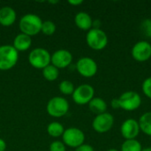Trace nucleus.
<instances>
[{"mask_svg":"<svg viewBox=\"0 0 151 151\" xmlns=\"http://www.w3.org/2000/svg\"><path fill=\"white\" fill-rule=\"evenodd\" d=\"M42 20L34 13H27L21 17L19 22V28L22 34L28 36H34L41 32Z\"/></svg>","mask_w":151,"mask_h":151,"instance_id":"1","label":"nucleus"},{"mask_svg":"<svg viewBox=\"0 0 151 151\" xmlns=\"http://www.w3.org/2000/svg\"><path fill=\"white\" fill-rule=\"evenodd\" d=\"M19 60V52L12 45L0 46V71H8L13 68Z\"/></svg>","mask_w":151,"mask_h":151,"instance_id":"2","label":"nucleus"},{"mask_svg":"<svg viewBox=\"0 0 151 151\" xmlns=\"http://www.w3.org/2000/svg\"><path fill=\"white\" fill-rule=\"evenodd\" d=\"M69 111V103L63 96H54L50 98L46 105L47 113L53 118H62Z\"/></svg>","mask_w":151,"mask_h":151,"instance_id":"3","label":"nucleus"},{"mask_svg":"<svg viewBox=\"0 0 151 151\" xmlns=\"http://www.w3.org/2000/svg\"><path fill=\"white\" fill-rule=\"evenodd\" d=\"M88 46L94 50H102L108 44V36L101 28H91L86 35Z\"/></svg>","mask_w":151,"mask_h":151,"instance_id":"4","label":"nucleus"},{"mask_svg":"<svg viewBox=\"0 0 151 151\" xmlns=\"http://www.w3.org/2000/svg\"><path fill=\"white\" fill-rule=\"evenodd\" d=\"M119 109H122L127 111H134L140 108L142 105V97L141 96L133 90H128L124 92L118 97Z\"/></svg>","mask_w":151,"mask_h":151,"instance_id":"5","label":"nucleus"},{"mask_svg":"<svg viewBox=\"0 0 151 151\" xmlns=\"http://www.w3.org/2000/svg\"><path fill=\"white\" fill-rule=\"evenodd\" d=\"M51 54L44 48H35L28 55L29 64L36 69H43L50 64Z\"/></svg>","mask_w":151,"mask_h":151,"instance_id":"6","label":"nucleus"},{"mask_svg":"<svg viewBox=\"0 0 151 151\" xmlns=\"http://www.w3.org/2000/svg\"><path fill=\"white\" fill-rule=\"evenodd\" d=\"M62 140L65 146L76 149L84 143L85 134L83 131L78 127H69L65 129L62 135Z\"/></svg>","mask_w":151,"mask_h":151,"instance_id":"7","label":"nucleus"},{"mask_svg":"<svg viewBox=\"0 0 151 151\" xmlns=\"http://www.w3.org/2000/svg\"><path fill=\"white\" fill-rule=\"evenodd\" d=\"M72 97L76 104H88V103L95 97V88L89 84H81L75 88Z\"/></svg>","mask_w":151,"mask_h":151,"instance_id":"8","label":"nucleus"},{"mask_svg":"<svg viewBox=\"0 0 151 151\" xmlns=\"http://www.w3.org/2000/svg\"><path fill=\"white\" fill-rule=\"evenodd\" d=\"M75 68L77 72L85 78L94 77L98 71L97 63L89 57H82L79 58L75 65Z\"/></svg>","mask_w":151,"mask_h":151,"instance_id":"9","label":"nucleus"},{"mask_svg":"<svg viewBox=\"0 0 151 151\" xmlns=\"http://www.w3.org/2000/svg\"><path fill=\"white\" fill-rule=\"evenodd\" d=\"M114 125V117L107 111L96 115L92 121L93 129L98 134H104L109 132Z\"/></svg>","mask_w":151,"mask_h":151,"instance_id":"10","label":"nucleus"},{"mask_svg":"<svg viewBox=\"0 0 151 151\" xmlns=\"http://www.w3.org/2000/svg\"><path fill=\"white\" fill-rule=\"evenodd\" d=\"M133 58L137 62H146L151 58V43L142 40L134 43L131 50Z\"/></svg>","mask_w":151,"mask_h":151,"instance_id":"11","label":"nucleus"},{"mask_svg":"<svg viewBox=\"0 0 151 151\" xmlns=\"http://www.w3.org/2000/svg\"><path fill=\"white\" fill-rule=\"evenodd\" d=\"M141 129L138 120L134 119H126L120 127V134L125 140H134L140 134Z\"/></svg>","mask_w":151,"mask_h":151,"instance_id":"12","label":"nucleus"},{"mask_svg":"<svg viewBox=\"0 0 151 151\" xmlns=\"http://www.w3.org/2000/svg\"><path fill=\"white\" fill-rule=\"evenodd\" d=\"M73 62V54L64 49L56 50L51 55L50 64L56 66L58 69H63L68 67Z\"/></svg>","mask_w":151,"mask_h":151,"instance_id":"13","label":"nucleus"},{"mask_svg":"<svg viewBox=\"0 0 151 151\" xmlns=\"http://www.w3.org/2000/svg\"><path fill=\"white\" fill-rule=\"evenodd\" d=\"M17 19L15 10L11 6H4L0 8V25L3 27L12 26Z\"/></svg>","mask_w":151,"mask_h":151,"instance_id":"14","label":"nucleus"},{"mask_svg":"<svg viewBox=\"0 0 151 151\" xmlns=\"http://www.w3.org/2000/svg\"><path fill=\"white\" fill-rule=\"evenodd\" d=\"M74 23L78 28L83 31H89L93 27V19L86 12H79L74 17Z\"/></svg>","mask_w":151,"mask_h":151,"instance_id":"15","label":"nucleus"},{"mask_svg":"<svg viewBox=\"0 0 151 151\" xmlns=\"http://www.w3.org/2000/svg\"><path fill=\"white\" fill-rule=\"evenodd\" d=\"M32 45V39L30 36L25 35V34H19L15 36L13 40L12 46L15 48V50L19 52V51H27V50L30 49Z\"/></svg>","mask_w":151,"mask_h":151,"instance_id":"16","label":"nucleus"},{"mask_svg":"<svg viewBox=\"0 0 151 151\" xmlns=\"http://www.w3.org/2000/svg\"><path fill=\"white\" fill-rule=\"evenodd\" d=\"M107 107H108L107 103L101 97L95 96L88 103V108H89L90 111L93 112L94 114H96V116L106 112Z\"/></svg>","mask_w":151,"mask_h":151,"instance_id":"17","label":"nucleus"},{"mask_svg":"<svg viewBox=\"0 0 151 151\" xmlns=\"http://www.w3.org/2000/svg\"><path fill=\"white\" fill-rule=\"evenodd\" d=\"M138 122L141 132L148 136H151V111L143 113L140 117Z\"/></svg>","mask_w":151,"mask_h":151,"instance_id":"18","label":"nucleus"},{"mask_svg":"<svg viewBox=\"0 0 151 151\" xmlns=\"http://www.w3.org/2000/svg\"><path fill=\"white\" fill-rule=\"evenodd\" d=\"M65 132V128L64 126L57 121L51 122L47 126V133L50 136L54 137V138H58L63 135Z\"/></svg>","mask_w":151,"mask_h":151,"instance_id":"19","label":"nucleus"},{"mask_svg":"<svg viewBox=\"0 0 151 151\" xmlns=\"http://www.w3.org/2000/svg\"><path fill=\"white\" fill-rule=\"evenodd\" d=\"M42 76L48 81H54L59 76V69L50 64L42 69Z\"/></svg>","mask_w":151,"mask_h":151,"instance_id":"20","label":"nucleus"},{"mask_svg":"<svg viewBox=\"0 0 151 151\" xmlns=\"http://www.w3.org/2000/svg\"><path fill=\"white\" fill-rule=\"evenodd\" d=\"M142 145L138 140H125L121 144L120 151H142Z\"/></svg>","mask_w":151,"mask_h":151,"instance_id":"21","label":"nucleus"},{"mask_svg":"<svg viewBox=\"0 0 151 151\" xmlns=\"http://www.w3.org/2000/svg\"><path fill=\"white\" fill-rule=\"evenodd\" d=\"M58 88H59L60 93L65 95V96H72L74 89H75L73 83L70 81H67V80L62 81L59 83Z\"/></svg>","mask_w":151,"mask_h":151,"instance_id":"22","label":"nucleus"},{"mask_svg":"<svg viewBox=\"0 0 151 151\" xmlns=\"http://www.w3.org/2000/svg\"><path fill=\"white\" fill-rule=\"evenodd\" d=\"M57 30V26L52 20H44L42 24L41 32L47 36H50L55 34Z\"/></svg>","mask_w":151,"mask_h":151,"instance_id":"23","label":"nucleus"},{"mask_svg":"<svg viewBox=\"0 0 151 151\" xmlns=\"http://www.w3.org/2000/svg\"><path fill=\"white\" fill-rule=\"evenodd\" d=\"M142 90L148 98L151 99V76L143 81L142 84Z\"/></svg>","mask_w":151,"mask_h":151,"instance_id":"24","label":"nucleus"},{"mask_svg":"<svg viewBox=\"0 0 151 151\" xmlns=\"http://www.w3.org/2000/svg\"><path fill=\"white\" fill-rule=\"evenodd\" d=\"M50 151H66V146L63 142L54 141L50 144Z\"/></svg>","mask_w":151,"mask_h":151,"instance_id":"25","label":"nucleus"},{"mask_svg":"<svg viewBox=\"0 0 151 151\" xmlns=\"http://www.w3.org/2000/svg\"><path fill=\"white\" fill-rule=\"evenodd\" d=\"M142 29L147 36L151 38V19H146L142 22Z\"/></svg>","mask_w":151,"mask_h":151,"instance_id":"26","label":"nucleus"},{"mask_svg":"<svg viewBox=\"0 0 151 151\" xmlns=\"http://www.w3.org/2000/svg\"><path fill=\"white\" fill-rule=\"evenodd\" d=\"M74 151H95V150H94V148H93L91 145L83 143V144L81 145L80 147L76 148Z\"/></svg>","mask_w":151,"mask_h":151,"instance_id":"27","label":"nucleus"},{"mask_svg":"<svg viewBox=\"0 0 151 151\" xmlns=\"http://www.w3.org/2000/svg\"><path fill=\"white\" fill-rule=\"evenodd\" d=\"M111 105L112 107V109L114 110H118L119 109V100L118 98H113L111 102Z\"/></svg>","mask_w":151,"mask_h":151,"instance_id":"28","label":"nucleus"},{"mask_svg":"<svg viewBox=\"0 0 151 151\" xmlns=\"http://www.w3.org/2000/svg\"><path fill=\"white\" fill-rule=\"evenodd\" d=\"M83 3V0H68V4L73 6H78Z\"/></svg>","mask_w":151,"mask_h":151,"instance_id":"29","label":"nucleus"},{"mask_svg":"<svg viewBox=\"0 0 151 151\" xmlns=\"http://www.w3.org/2000/svg\"><path fill=\"white\" fill-rule=\"evenodd\" d=\"M6 147H7V145H6L5 141L4 139L0 138V151H5Z\"/></svg>","mask_w":151,"mask_h":151,"instance_id":"30","label":"nucleus"},{"mask_svg":"<svg viewBox=\"0 0 151 151\" xmlns=\"http://www.w3.org/2000/svg\"><path fill=\"white\" fill-rule=\"evenodd\" d=\"M100 26H101V22H100L99 19L93 20V27H92V28H100Z\"/></svg>","mask_w":151,"mask_h":151,"instance_id":"31","label":"nucleus"},{"mask_svg":"<svg viewBox=\"0 0 151 151\" xmlns=\"http://www.w3.org/2000/svg\"><path fill=\"white\" fill-rule=\"evenodd\" d=\"M142 151H151V147H147V148H144L142 149Z\"/></svg>","mask_w":151,"mask_h":151,"instance_id":"32","label":"nucleus"},{"mask_svg":"<svg viewBox=\"0 0 151 151\" xmlns=\"http://www.w3.org/2000/svg\"><path fill=\"white\" fill-rule=\"evenodd\" d=\"M49 3L50 4H58V1H49Z\"/></svg>","mask_w":151,"mask_h":151,"instance_id":"33","label":"nucleus"},{"mask_svg":"<svg viewBox=\"0 0 151 151\" xmlns=\"http://www.w3.org/2000/svg\"><path fill=\"white\" fill-rule=\"evenodd\" d=\"M107 151H119V150H118L117 149H110V150H108Z\"/></svg>","mask_w":151,"mask_h":151,"instance_id":"34","label":"nucleus"}]
</instances>
